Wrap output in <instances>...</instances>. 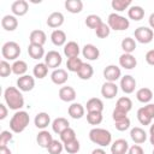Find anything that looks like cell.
<instances>
[{
    "mask_svg": "<svg viewBox=\"0 0 154 154\" xmlns=\"http://www.w3.org/2000/svg\"><path fill=\"white\" fill-rule=\"evenodd\" d=\"M4 99H5L6 105L10 107V109L20 111V108L24 106V97L20 90L16 87L6 88L4 91Z\"/></svg>",
    "mask_w": 154,
    "mask_h": 154,
    "instance_id": "6da1fadb",
    "label": "cell"
},
{
    "mask_svg": "<svg viewBox=\"0 0 154 154\" xmlns=\"http://www.w3.org/2000/svg\"><path fill=\"white\" fill-rule=\"evenodd\" d=\"M29 122H30V117L28 112L17 111L10 120V129L14 134H20L26 129V126L29 125Z\"/></svg>",
    "mask_w": 154,
    "mask_h": 154,
    "instance_id": "7a4b0ae2",
    "label": "cell"
},
{
    "mask_svg": "<svg viewBox=\"0 0 154 154\" xmlns=\"http://www.w3.org/2000/svg\"><path fill=\"white\" fill-rule=\"evenodd\" d=\"M89 140L99 144L100 147H107L112 142V135L108 130L102 129V128H94L89 131Z\"/></svg>",
    "mask_w": 154,
    "mask_h": 154,
    "instance_id": "3957f363",
    "label": "cell"
},
{
    "mask_svg": "<svg viewBox=\"0 0 154 154\" xmlns=\"http://www.w3.org/2000/svg\"><path fill=\"white\" fill-rule=\"evenodd\" d=\"M107 24L112 30H116V31H123V30H126L130 26L129 19L118 14V13H111L108 16Z\"/></svg>",
    "mask_w": 154,
    "mask_h": 154,
    "instance_id": "277c9868",
    "label": "cell"
},
{
    "mask_svg": "<svg viewBox=\"0 0 154 154\" xmlns=\"http://www.w3.org/2000/svg\"><path fill=\"white\" fill-rule=\"evenodd\" d=\"M1 54L5 60H17L20 54V46L14 41H8L4 43L1 48Z\"/></svg>",
    "mask_w": 154,
    "mask_h": 154,
    "instance_id": "5b68a950",
    "label": "cell"
},
{
    "mask_svg": "<svg viewBox=\"0 0 154 154\" xmlns=\"http://www.w3.org/2000/svg\"><path fill=\"white\" fill-rule=\"evenodd\" d=\"M137 119L142 125H149L154 119V103H147L146 106L138 108Z\"/></svg>",
    "mask_w": 154,
    "mask_h": 154,
    "instance_id": "8992f818",
    "label": "cell"
},
{
    "mask_svg": "<svg viewBox=\"0 0 154 154\" xmlns=\"http://www.w3.org/2000/svg\"><path fill=\"white\" fill-rule=\"evenodd\" d=\"M134 34H135L136 41H138L140 43H143V45H147V43L152 42L153 38H154L153 30L148 26H138L137 29H135Z\"/></svg>",
    "mask_w": 154,
    "mask_h": 154,
    "instance_id": "52a82bcc",
    "label": "cell"
},
{
    "mask_svg": "<svg viewBox=\"0 0 154 154\" xmlns=\"http://www.w3.org/2000/svg\"><path fill=\"white\" fill-rule=\"evenodd\" d=\"M63 61V58H61V54L57 51H49L46 55H45V64L49 67V69H53V70H57L60 64Z\"/></svg>",
    "mask_w": 154,
    "mask_h": 154,
    "instance_id": "ba28073f",
    "label": "cell"
},
{
    "mask_svg": "<svg viewBox=\"0 0 154 154\" xmlns=\"http://www.w3.org/2000/svg\"><path fill=\"white\" fill-rule=\"evenodd\" d=\"M120 76H122V70L117 65H108L103 70V77H105L106 82H114L116 83V81L119 79Z\"/></svg>",
    "mask_w": 154,
    "mask_h": 154,
    "instance_id": "9c48e42d",
    "label": "cell"
},
{
    "mask_svg": "<svg viewBox=\"0 0 154 154\" xmlns=\"http://www.w3.org/2000/svg\"><path fill=\"white\" fill-rule=\"evenodd\" d=\"M17 87L20 91H30L34 89L35 87V79L32 76L30 75H24V76H20L18 79H17Z\"/></svg>",
    "mask_w": 154,
    "mask_h": 154,
    "instance_id": "30bf717a",
    "label": "cell"
},
{
    "mask_svg": "<svg viewBox=\"0 0 154 154\" xmlns=\"http://www.w3.org/2000/svg\"><path fill=\"white\" fill-rule=\"evenodd\" d=\"M135 88H136V79L131 75H125L120 78V89L125 94L134 93Z\"/></svg>",
    "mask_w": 154,
    "mask_h": 154,
    "instance_id": "8fae6325",
    "label": "cell"
},
{
    "mask_svg": "<svg viewBox=\"0 0 154 154\" xmlns=\"http://www.w3.org/2000/svg\"><path fill=\"white\" fill-rule=\"evenodd\" d=\"M118 94V85L114 82H105L101 87V95L105 99H113Z\"/></svg>",
    "mask_w": 154,
    "mask_h": 154,
    "instance_id": "7c38bea8",
    "label": "cell"
},
{
    "mask_svg": "<svg viewBox=\"0 0 154 154\" xmlns=\"http://www.w3.org/2000/svg\"><path fill=\"white\" fill-rule=\"evenodd\" d=\"M67 78H69V75H67V71L64 70V69H57V70H53V72L51 73V79L54 84L57 85H63L67 82Z\"/></svg>",
    "mask_w": 154,
    "mask_h": 154,
    "instance_id": "4fadbf2b",
    "label": "cell"
},
{
    "mask_svg": "<svg viewBox=\"0 0 154 154\" xmlns=\"http://www.w3.org/2000/svg\"><path fill=\"white\" fill-rule=\"evenodd\" d=\"M129 150V143L124 138H118L111 144L112 154H126Z\"/></svg>",
    "mask_w": 154,
    "mask_h": 154,
    "instance_id": "5bb4252c",
    "label": "cell"
},
{
    "mask_svg": "<svg viewBox=\"0 0 154 154\" xmlns=\"http://www.w3.org/2000/svg\"><path fill=\"white\" fill-rule=\"evenodd\" d=\"M29 10V4L25 0H16L12 5H11V11L14 16L22 17L24 14H26Z\"/></svg>",
    "mask_w": 154,
    "mask_h": 154,
    "instance_id": "9a60e30c",
    "label": "cell"
},
{
    "mask_svg": "<svg viewBox=\"0 0 154 154\" xmlns=\"http://www.w3.org/2000/svg\"><path fill=\"white\" fill-rule=\"evenodd\" d=\"M119 65L126 70H132L137 65V60L132 54L129 53H123L119 57Z\"/></svg>",
    "mask_w": 154,
    "mask_h": 154,
    "instance_id": "2e32d148",
    "label": "cell"
},
{
    "mask_svg": "<svg viewBox=\"0 0 154 154\" xmlns=\"http://www.w3.org/2000/svg\"><path fill=\"white\" fill-rule=\"evenodd\" d=\"M82 54H83V57H84L85 59L93 61V60L99 59V57H100V51H99V48H97L96 46H94V45H91V43H88V45H85V46L83 47Z\"/></svg>",
    "mask_w": 154,
    "mask_h": 154,
    "instance_id": "e0dca14e",
    "label": "cell"
},
{
    "mask_svg": "<svg viewBox=\"0 0 154 154\" xmlns=\"http://www.w3.org/2000/svg\"><path fill=\"white\" fill-rule=\"evenodd\" d=\"M64 24V14L61 12H52L47 18V25L49 28H59Z\"/></svg>",
    "mask_w": 154,
    "mask_h": 154,
    "instance_id": "ac0fdd59",
    "label": "cell"
},
{
    "mask_svg": "<svg viewBox=\"0 0 154 154\" xmlns=\"http://www.w3.org/2000/svg\"><path fill=\"white\" fill-rule=\"evenodd\" d=\"M59 97L61 101L65 102H72L76 99V90L72 87H61L59 89Z\"/></svg>",
    "mask_w": 154,
    "mask_h": 154,
    "instance_id": "d6986e66",
    "label": "cell"
},
{
    "mask_svg": "<svg viewBox=\"0 0 154 154\" xmlns=\"http://www.w3.org/2000/svg\"><path fill=\"white\" fill-rule=\"evenodd\" d=\"M54 138L52 137V135H51V132L49 131H47V130H41L38 134H37V136H36V142H37V144L40 146V147H42V148H48V146L52 143V141H53Z\"/></svg>",
    "mask_w": 154,
    "mask_h": 154,
    "instance_id": "ffe728a7",
    "label": "cell"
},
{
    "mask_svg": "<svg viewBox=\"0 0 154 154\" xmlns=\"http://www.w3.org/2000/svg\"><path fill=\"white\" fill-rule=\"evenodd\" d=\"M84 112H85V108L83 105L78 103V102H73L69 106V109H67V113L71 118L73 119H81L83 116H84Z\"/></svg>",
    "mask_w": 154,
    "mask_h": 154,
    "instance_id": "44dd1931",
    "label": "cell"
},
{
    "mask_svg": "<svg viewBox=\"0 0 154 154\" xmlns=\"http://www.w3.org/2000/svg\"><path fill=\"white\" fill-rule=\"evenodd\" d=\"M130 137L131 140L136 143V144H141V143H144L146 140H147V132L142 129V128H132L131 131H130Z\"/></svg>",
    "mask_w": 154,
    "mask_h": 154,
    "instance_id": "7402d4cb",
    "label": "cell"
},
{
    "mask_svg": "<svg viewBox=\"0 0 154 154\" xmlns=\"http://www.w3.org/2000/svg\"><path fill=\"white\" fill-rule=\"evenodd\" d=\"M1 26L6 30V31H13L17 29L18 26V19L14 16L11 14H6L2 17L1 19Z\"/></svg>",
    "mask_w": 154,
    "mask_h": 154,
    "instance_id": "603a6c76",
    "label": "cell"
},
{
    "mask_svg": "<svg viewBox=\"0 0 154 154\" xmlns=\"http://www.w3.org/2000/svg\"><path fill=\"white\" fill-rule=\"evenodd\" d=\"M34 123H35V126H36V128L45 130V129L49 125V123H51V117H49V114L46 113V112H40V113H37V114L35 116Z\"/></svg>",
    "mask_w": 154,
    "mask_h": 154,
    "instance_id": "cb8c5ba5",
    "label": "cell"
},
{
    "mask_svg": "<svg viewBox=\"0 0 154 154\" xmlns=\"http://www.w3.org/2000/svg\"><path fill=\"white\" fill-rule=\"evenodd\" d=\"M29 41L30 43L32 45H40V46H43L47 41V36L45 34V31L42 30H32L30 32V36H29Z\"/></svg>",
    "mask_w": 154,
    "mask_h": 154,
    "instance_id": "d4e9b609",
    "label": "cell"
},
{
    "mask_svg": "<svg viewBox=\"0 0 154 154\" xmlns=\"http://www.w3.org/2000/svg\"><path fill=\"white\" fill-rule=\"evenodd\" d=\"M81 49H79V46L77 42L75 41H69L65 46H64V54L70 59V58H76L78 57Z\"/></svg>",
    "mask_w": 154,
    "mask_h": 154,
    "instance_id": "484cf974",
    "label": "cell"
},
{
    "mask_svg": "<svg viewBox=\"0 0 154 154\" xmlns=\"http://www.w3.org/2000/svg\"><path fill=\"white\" fill-rule=\"evenodd\" d=\"M67 128H70V123L66 118H63V117H59V118H55L52 123V130L55 132V134H61L64 130H66Z\"/></svg>",
    "mask_w": 154,
    "mask_h": 154,
    "instance_id": "4316f807",
    "label": "cell"
},
{
    "mask_svg": "<svg viewBox=\"0 0 154 154\" xmlns=\"http://www.w3.org/2000/svg\"><path fill=\"white\" fill-rule=\"evenodd\" d=\"M51 40L54 46H58V47L65 46L66 45V34L60 29H55L51 34Z\"/></svg>",
    "mask_w": 154,
    "mask_h": 154,
    "instance_id": "83f0119b",
    "label": "cell"
},
{
    "mask_svg": "<svg viewBox=\"0 0 154 154\" xmlns=\"http://www.w3.org/2000/svg\"><path fill=\"white\" fill-rule=\"evenodd\" d=\"M85 108L88 112H102L103 111V102L99 97H91L87 101Z\"/></svg>",
    "mask_w": 154,
    "mask_h": 154,
    "instance_id": "f1b7e54d",
    "label": "cell"
},
{
    "mask_svg": "<svg viewBox=\"0 0 154 154\" xmlns=\"http://www.w3.org/2000/svg\"><path fill=\"white\" fill-rule=\"evenodd\" d=\"M28 53L29 55L35 59V60H38L41 58H43L46 54H45V49H43V46H40V45H32L30 43L29 47H28Z\"/></svg>",
    "mask_w": 154,
    "mask_h": 154,
    "instance_id": "f546056e",
    "label": "cell"
},
{
    "mask_svg": "<svg viewBox=\"0 0 154 154\" xmlns=\"http://www.w3.org/2000/svg\"><path fill=\"white\" fill-rule=\"evenodd\" d=\"M93 73H94V69H93V66H91L90 64H88V63H83L82 66H81V69H79L78 72H77L78 77H79L81 79H83V81L90 79L91 76H93Z\"/></svg>",
    "mask_w": 154,
    "mask_h": 154,
    "instance_id": "4dcf8cb0",
    "label": "cell"
},
{
    "mask_svg": "<svg viewBox=\"0 0 154 154\" xmlns=\"http://www.w3.org/2000/svg\"><path fill=\"white\" fill-rule=\"evenodd\" d=\"M128 16L130 19L132 20H141L143 17H144V10L141 7V6H130L129 10H128Z\"/></svg>",
    "mask_w": 154,
    "mask_h": 154,
    "instance_id": "1f68e13d",
    "label": "cell"
},
{
    "mask_svg": "<svg viewBox=\"0 0 154 154\" xmlns=\"http://www.w3.org/2000/svg\"><path fill=\"white\" fill-rule=\"evenodd\" d=\"M136 97H137V100L140 101V102H142V103H148L152 99H153V91L149 89V88H141V89H138L137 90V93H136Z\"/></svg>",
    "mask_w": 154,
    "mask_h": 154,
    "instance_id": "d6a6232c",
    "label": "cell"
},
{
    "mask_svg": "<svg viewBox=\"0 0 154 154\" xmlns=\"http://www.w3.org/2000/svg\"><path fill=\"white\" fill-rule=\"evenodd\" d=\"M65 8L71 13H79L83 10V2L81 0H66Z\"/></svg>",
    "mask_w": 154,
    "mask_h": 154,
    "instance_id": "836d02e7",
    "label": "cell"
},
{
    "mask_svg": "<svg viewBox=\"0 0 154 154\" xmlns=\"http://www.w3.org/2000/svg\"><path fill=\"white\" fill-rule=\"evenodd\" d=\"M26 71H28V65L24 60H16L12 64V73H14L19 77L24 76Z\"/></svg>",
    "mask_w": 154,
    "mask_h": 154,
    "instance_id": "e575fe53",
    "label": "cell"
},
{
    "mask_svg": "<svg viewBox=\"0 0 154 154\" xmlns=\"http://www.w3.org/2000/svg\"><path fill=\"white\" fill-rule=\"evenodd\" d=\"M48 69H49V67H48L45 63H38V64H36V65L34 66V69H32V75H34V77H36V78H38V79H42V78H45V77L47 76Z\"/></svg>",
    "mask_w": 154,
    "mask_h": 154,
    "instance_id": "d590c367",
    "label": "cell"
},
{
    "mask_svg": "<svg viewBox=\"0 0 154 154\" xmlns=\"http://www.w3.org/2000/svg\"><path fill=\"white\" fill-rule=\"evenodd\" d=\"M116 108L123 111V112H129L131 108H132V101L130 100V97L128 96H122L117 100V103H116Z\"/></svg>",
    "mask_w": 154,
    "mask_h": 154,
    "instance_id": "8d00e7d4",
    "label": "cell"
},
{
    "mask_svg": "<svg viewBox=\"0 0 154 154\" xmlns=\"http://www.w3.org/2000/svg\"><path fill=\"white\" fill-rule=\"evenodd\" d=\"M120 46H122V49L124 51V53L131 54L136 49V41L132 37H125V38H123Z\"/></svg>",
    "mask_w": 154,
    "mask_h": 154,
    "instance_id": "74e56055",
    "label": "cell"
},
{
    "mask_svg": "<svg viewBox=\"0 0 154 154\" xmlns=\"http://www.w3.org/2000/svg\"><path fill=\"white\" fill-rule=\"evenodd\" d=\"M102 23H103V22H102V19H101V17L97 16V14H89V16L85 18V25H87L88 28H90V29H96V28H99Z\"/></svg>",
    "mask_w": 154,
    "mask_h": 154,
    "instance_id": "f35d334b",
    "label": "cell"
},
{
    "mask_svg": "<svg viewBox=\"0 0 154 154\" xmlns=\"http://www.w3.org/2000/svg\"><path fill=\"white\" fill-rule=\"evenodd\" d=\"M82 64H83V61H82L81 58H78V57H76V58H70V59H67V61H66V67H67V70L71 71V72H78V70L81 69Z\"/></svg>",
    "mask_w": 154,
    "mask_h": 154,
    "instance_id": "ab89813d",
    "label": "cell"
},
{
    "mask_svg": "<svg viewBox=\"0 0 154 154\" xmlns=\"http://www.w3.org/2000/svg\"><path fill=\"white\" fill-rule=\"evenodd\" d=\"M111 6L113 10L122 12V11H125L128 7L131 6V0H112Z\"/></svg>",
    "mask_w": 154,
    "mask_h": 154,
    "instance_id": "60d3db41",
    "label": "cell"
},
{
    "mask_svg": "<svg viewBox=\"0 0 154 154\" xmlns=\"http://www.w3.org/2000/svg\"><path fill=\"white\" fill-rule=\"evenodd\" d=\"M87 122L90 125H99L102 122V112H88Z\"/></svg>",
    "mask_w": 154,
    "mask_h": 154,
    "instance_id": "b9f144b4",
    "label": "cell"
},
{
    "mask_svg": "<svg viewBox=\"0 0 154 154\" xmlns=\"http://www.w3.org/2000/svg\"><path fill=\"white\" fill-rule=\"evenodd\" d=\"M73 140H76V132L71 128H67L66 130H64L60 134V141L63 143H69V142H71Z\"/></svg>",
    "mask_w": 154,
    "mask_h": 154,
    "instance_id": "7bdbcfd3",
    "label": "cell"
},
{
    "mask_svg": "<svg viewBox=\"0 0 154 154\" xmlns=\"http://www.w3.org/2000/svg\"><path fill=\"white\" fill-rule=\"evenodd\" d=\"M63 149H64V143L58 140H53L52 143L47 148L49 154H60L63 152Z\"/></svg>",
    "mask_w": 154,
    "mask_h": 154,
    "instance_id": "ee69618b",
    "label": "cell"
},
{
    "mask_svg": "<svg viewBox=\"0 0 154 154\" xmlns=\"http://www.w3.org/2000/svg\"><path fill=\"white\" fill-rule=\"evenodd\" d=\"M79 148H81V144L78 142V140H73L69 143H64V149L69 153V154H76L79 152Z\"/></svg>",
    "mask_w": 154,
    "mask_h": 154,
    "instance_id": "f6af8a7d",
    "label": "cell"
},
{
    "mask_svg": "<svg viewBox=\"0 0 154 154\" xmlns=\"http://www.w3.org/2000/svg\"><path fill=\"white\" fill-rule=\"evenodd\" d=\"M109 32H111V28L106 23H102L99 28L95 29V34H96V36L99 38H106L109 35Z\"/></svg>",
    "mask_w": 154,
    "mask_h": 154,
    "instance_id": "bcb514c9",
    "label": "cell"
},
{
    "mask_svg": "<svg viewBox=\"0 0 154 154\" xmlns=\"http://www.w3.org/2000/svg\"><path fill=\"white\" fill-rule=\"evenodd\" d=\"M12 73V65H10L6 60L0 61V76L1 77H7Z\"/></svg>",
    "mask_w": 154,
    "mask_h": 154,
    "instance_id": "7dc6e473",
    "label": "cell"
},
{
    "mask_svg": "<svg viewBox=\"0 0 154 154\" xmlns=\"http://www.w3.org/2000/svg\"><path fill=\"white\" fill-rule=\"evenodd\" d=\"M114 126L118 131H125L130 128V119L126 117L122 120H117V122H114Z\"/></svg>",
    "mask_w": 154,
    "mask_h": 154,
    "instance_id": "c3c4849f",
    "label": "cell"
},
{
    "mask_svg": "<svg viewBox=\"0 0 154 154\" xmlns=\"http://www.w3.org/2000/svg\"><path fill=\"white\" fill-rule=\"evenodd\" d=\"M12 140V132H10V131H2L1 134H0V147H5V146H7V143L10 142Z\"/></svg>",
    "mask_w": 154,
    "mask_h": 154,
    "instance_id": "681fc988",
    "label": "cell"
},
{
    "mask_svg": "<svg viewBox=\"0 0 154 154\" xmlns=\"http://www.w3.org/2000/svg\"><path fill=\"white\" fill-rule=\"evenodd\" d=\"M126 114H128L126 112H123V111H120L118 108H114L113 109V113H112V118H113L114 122H117V120H122V119L126 118L128 117Z\"/></svg>",
    "mask_w": 154,
    "mask_h": 154,
    "instance_id": "f907efd6",
    "label": "cell"
},
{
    "mask_svg": "<svg viewBox=\"0 0 154 154\" xmlns=\"http://www.w3.org/2000/svg\"><path fill=\"white\" fill-rule=\"evenodd\" d=\"M128 154H144V150L141 146L138 144H134L131 147H129V150H128Z\"/></svg>",
    "mask_w": 154,
    "mask_h": 154,
    "instance_id": "816d5d0a",
    "label": "cell"
},
{
    "mask_svg": "<svg viewBox=\"0 0 154 154\" xmlns=\"http://www.w3.org/2000/svg\"><path fill=\"white\" fill-rule=\"evenodd\" d=\"M146 61L147 64L154 66V49H150L146 53Z\"/></svg>",
    "mask_w": 154,
    "mask_h": 154,
    "instance_id": "f5cc1de1",
    "label": "cell"
},
{
    "mask_svg": "<svg viewBox=\"0 0 154 154\" xmlns=\"http://www.w3.org/2000/svg\"><path fill=\"white\" fill-rule=\"evenodd\" d=\"M7 113H8L7 107H6L4 103H0V119H1V120L5 119V118L7 117Z\"/></svg>",
    "mask_w": 154,
    "mask_h": 154,
    "instance_id": "db71d44e",
    "label": "cell"
},
{
    "mask_svg": "<svg viewBox=\"0 0 154 154\" xmlns=\"http://www.w3.org/2000/svg\"><path fill=\"white\" fill-rule=\"evenodd\" d=\"M0 154H12V152L7 146H5V147H0Z\"/></svg>",
    "mask_w": 154,
    "mask_h": 154,
    "instance_id": "11a10c76",
    "label": "cell"
},
{
    "mask_svg": "<svg viewBox=\"0 0 154 154\" xmlns=\"http://www.w3.org/2000/svg\"><path fill=\"white\" fill-rule=\"evenodd\" d=\"M148 22H149V26H150V29H154V13H152V14L149 16Z\"/></svg>",
    "mask_w": 154,
    "mask_h": 154,
    "instance_id": "9f6ffc18",
    "label": "cell"
},
{
    "mask_svg": "<svg viewBox=\"0 0 154 154\" xmlns=\"http://www.w3.org/2000/svg\"><path fill=\"white\" fill-rule=\"evenodd\" d=\"M91 154H106V152L102 149V148H96L91 152Z\"/></svg>",
    "mask_w": 154,
    "mask_h": 154,
    "instance_id": "6f0895ef",
    "label": "cell"
},
{
    "mask_svg": "<svg viewBox=\"0 0 154 154\" xmlns=\"http://www.w3.org/2000/svg\"><path fill=\"white\" fill-rule=\"evenodd\" d=\"M149 135H154V123L150 125V128H149Z\"/></svg>",
    "mask_w": 154,
    "mask_h": 154,
    "instance_id": "680465c9",
    "label": "cell"
},
{
    "mask_svg": "<svg viewBox=\"0 0 154 154\" xmlns=\"http://www.w3.org/2000/svg\"><path fill=\"white\" fill-rule=\"evenodd\" d=\"M152 154H154V149H153V152H152Z\"/></svg>",
    "mask_w": 154,
    "mask_h": 154,
    "instance_id": "91938a15",
    "label": "cell"
}]
</instances>
